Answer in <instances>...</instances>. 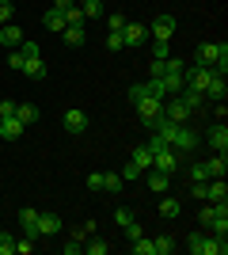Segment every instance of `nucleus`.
<instances>
[{"instance_id": "nucleus-1", "label": "nucleus", "mask_w": 228, "mask_h": 255, "mask_svg": "<svg viewBox=\"0 0 228 255\" xmlns=\"http://www.w3.org/2000/svg\"><path fill=\"white\" fill-rule=\"evenodd\" d=\"M186 252H190V255H225L228 252V240H225V236L190 233V236H186Z\"/></svg>"}, {"instance_id": "nucleus-2", "label": "nucleus", "mask_w": 228, "mask_h": 255, "mask_svg": "<svg viewBox=\"0 0 228 255\" xmlns=\"http://www.w3.org/2000/svg\"><path fill=\"white\" fill-rule=\"evenodd\" d=\"M133 111H137V118L152 129V126L163 118V99H160V96H145V99H137V103H133Z\"/></svg>"}, {"instance_id": "nucleus-3", "label": "nucleus", "mask_w": 228, "mask_h": 255, "mask_svg": "<svg viewBox=\"0 0 228 255\" xmlns=\"http://www.w3.org/2000/svg\"><path fill=\"white\" fill-rule=\"evenodd\" d=\"M217 61H228V46L225 42H202V46H198L194 65H209V69H213Z\"/></svg>"}, {"instance_id": "nucleus-4", "label": "nucleus", "mask_w": 228, "mask_h": 255, "mask_svg": "<svg viewBox=\"0 0 228 255\" xmlns=\"http://www.w3.org/2000/svg\"><path fill=\"white\" fill-rule=\"evenodd\" d=\"M171 149L179 152V156H183V152H194V149H198V133H194V126H190V122H183V126L175 129Z\"/></svg>"}, {"instance_id": "nucleus-5", "label": "nucleus", "mask_w": 228, "mask_h": 255, "mask_svg": "<svg viewBox=\"0 0 228 255\" xmlns=\"http://www.w3.org/2000/svg\"><path fill=\"white\" fill-rule=\"evenodd\" d=\"M163 118L183 126V122H190V107H186L179 96H167V99H163Z\"/></svg>"}, {"instance_id": "nucleus-6", "label": "nucleus", "mask_w": 228, "mask_h": 255, "mask_svg": "<svg viewBox=\"0 0 228 255\" xmlns=\"http://www.w3.org/2000/svg\"><path fill=\"white\" fill-rule=\"evenodd\" d=\"M145 38H149V27H145V23H126V27H122V42L130 46V50H137V46H145Z\"/></svg>"}, {"instance_id": "nucleus-7", "label": "nucleus", "mask_w": 228, "mask_h": 255, "mask_svg": "<svg viewBox=\"0 0 228 255\" xmlns=\"http://www.w3.org/2000/svg\"><path fill=\"white\" fill-rule=\"evenodd\" d=\"M149 34H152V38H163V42H167V38L175 34V15H167V11H163V15H156V19L149 23Z\"/></svg>"}, {"instance_id": "nucleus-8", "label": "nucleus", "mask_w": 228, "mask_h": 255, "mask_svg": "<svg viewBox=\"0 0 228 255\" xmlns=\"http://www.w3.org/2000/svg\"><path fill=\"white\" fill-rule=\"evenodd\" d=\"M141 179H145V187L156 191V194H167V187H171V175H167V171H156V168H149Z\"/></svg>"}, {"instance_id": "nucleus-9", "label": "nucleus", "mask_w": 228, "mask_h": 255, "mask_svg": "<svg viewBox=\"0 0 228 255\" xmlns=\"http://www.w3.org/2000/svg\"><path fill=\"white\" fill-rule=\"evenodd\" d=\"M15 217H19V229H23V236H34V240H38V210L23 206V210L15 213Z\"/></svg>"}, {"instance_id": "nucleus-10", "label": "nucleus", "mask_w": 228, "mask_h": 255, "mask_svg": "<svg viewBox=\"0 0 228 255\" xmlns=\"http://www.w3.org/2000/svg\"><path fill=\"white\" fill-rule=\"evenodd\" d=\"M65 129H69V133H84V129H87V111L69 107V111H65Z\"/></svg>"}, {"instance_id": "nucleus-11", "label": "nucleus", "mask_w": 228, "mask_h": 255, "mask_svg": "<svg viewBox=\"0 0 228 255\" xmlns=\"http://www.w3.org/2000/svg\"><path fill=\"white\" fill-rule=\"evenodd\" d=\"M206 137H209V145H213V152H228V126L225 122H213Z\"/></svg>"}, {"instance_id": "nucleus-12", "label": "nucleus", "mask_w": 228, "mask_h": 255, "mask_svg": "<svg viewBox=\"0 0 228 255\" xmlns=\"http://www.w3.org/2000/svg\"><path fill=\"white\" fill-rule=\"evenodd\" d=\"M23 133H27V126H23L15 115H11V118H0V137H4V141H19Z\"/></svg>"}, {"instance_id": "nucleus-13", "label": "nucleus", "mask_w": 228, "mask_h": 255, "mask_svg": "<svg viewBox=\"0 0 228 255\" xmlns=\"http://www.w3.org/2000/svg\"><path fill=\"white\" fill-rule=\"evenodd\" d=\"M61 229H65V221L57 213H38V236H57Z\"/></svg>"}, {"instance_id": "nucleus-14", "label": "nucleus", "mask_w": 228, "mask_h": 255, "mask_svg": "<svg viewBox=\"0 0 228 255\" xmlns=\"http://www.w3.org/2000/svg\"><path fill=\"white\" fill-rule=\"evenodd\" d=\"M202 96H206V99H213V103H221V99L228 96V80H225V76H217V73H213V80L206 84V92H202Z\"/></svg>"}, {"instance_id": "nucleus-15", "label": "nucleus", "mask_w": 228, "mask_h": 255, "mask_svg": "<svg viewBox=\"0 0 228 255\" xmlns=\"http://www.w3.org/2000/svg\"><path fill=\"white\" fill-rule=\"evenodd\" d=\"M23 76H27V80H46V61H42V53L23 61Z\"/></svg>"}, {"instance_id": "nucleus-16", "label": "nucleus", "mask_w": 228, "mask_h": 255, "mask_svg": "<svg viewBox=\"0 0 228 255\" xmlns=\"http://www.w3.org/2000/svg\"><path fill=\"white\" fill-rule=\"evenodd\" d=\"M206 202H228V183L225 179H209L206 183Z\"/></svg>"}, {"instance_id": "nucleus-17", "label": "nucleus", "mask_w": 228, "mask_h": 255, "mask_svg": "<svg viewBox=\"0 0 228 255\" xmlns=\"http://www.w3.org/2000/svg\"><path fill=\"white\" fill-rule=\"evenodd\" d=\"M160 88H163V99L179 96V92H183V73H163L160 76Z\"/></svg>"}, {"instance_id": "nucleus-18", "label": "nucleus", "mask_w": 228, "mask_h": 255, "mask_svg": "<svg viewBox=\"0 0 228 255\" xmlns=\"http://www.w3.org/2000/svg\"><path fill=\"white\" fill-rule=\"evenodd\" d=\"M206 168H209V179H225V175H228V156H225V152L209 156V160H206Z\"/></svg>"}, {"instance_id": "nucleus-19", "label": "nucleus", "mask_w": 228, "mask_h": 255, "mask_svg": "<svg viewBox=\"0 0 228 255\" xmlns=\"http://www.w3.org/2000/svg\"><path fill=\"white\" fill-rule=\"evenodd\" d=\"M61 38H65V46H69V50L84 46V42H87V31H84V23H80V27H65V31H61Z\"/></svg>"}, {"instance_id": "nucleus-20", "label": "nucleus", "mask_w": 228, "mask_h": 255, "mask_svg": "<svg viewBox=\"0 0 228 255\" xmlns=\"http://www.w3.org/2000/svg\"><path fill=\"white\" fill-rule=\"evenodd\" d=\"M0 42L8 46V50H15V46L23 42V31L15 27V23H4V27H0Z\"/></svg>"}, {"instance_id": "nucleus-21", "label": "nucleus", "mask_w": 228, "mask_h": 255, "mask_svg": "<svg viewBox=\"0 0 228 255\" xmlns=\"http://www.w3.org/2000/svg\"><path fill=\"white\" fill-rule=\"evenodd\" d=\"M179 213H183V202H179V198H167V194H163V198H160V217L175 221Z\"/></svg>"}, {"instance_id": "nucleus-22", "label": "nucleus", "mask_w": 228, "mask_h": 255, "mask_svg": "<svg viewBox=\"0 0 228 255\" xmlns=\"http://www.w3.org/2000/svg\"><path fill=\"white\" fill-rule=\"evenodd\" d=\"M84 252H87V255H107L110 244L103 240V236H91V233H87V236H84Z\"/></svg>"}, {"instance_id": "nucleus-23", "label": "nucleus", "mask_w": 228, "mask_h": 255, "mask_svg": "<svg viewBox=\"0 0 228 255\" xmlns=\"http://www.w3.org/2000/svg\"><path fill=\"white\" fill-rule=\"evenodd\" d=\"M15 118H19L23 126H34V122H38V107L34 103H19L15 107Z\"/></svg>"}, {"instance_id": "nucleus-24", "label": "nucleus", "mask_w": 228, "mask_h": 255, "mask_svg": "<svg viewBox=\"0 0 228 255\" xmlns=\"http://www.w3.org/2000/svg\"><path fill=\"white\" fill-rule=\"evenodd\" d=\"M179 99H183V103L190 107V115H194V111H202V107H206V96H202V92H190V88H183V92H179Z\"/></svg>"}, {"instance_id": "nucleus-25", "label": "nucleus", "mask_w": 228, "mask_h": 255, "mask_svg": "<svg viewBox=\"0 0 228 255\" xmlns=\"http://www.w3.org/2000/svg\"><path fill=\"white\" fill-rule=\"evenodd\" d=\"M130 160H133V164H137L141 171H149V168H152V149H149V145H137Z\"/></svg>"}, {"instance_id": "nucleus-26", "label": "nucleus", "mask_w": 228, "mask_h": 255, "mask_svg": "<svg viewBox=\"0 0 228 255\" xmlns=\"http://www.w3.org/2000/svg\"><path fill=\"white\" fill-rule=\"evenodd\" d=\"M122 187H126V179H122L118 171H103V191L107 194H118Z\"/></svg>"}, {"instance_id": "nucleus-27", "label": "nucleus", "mask_w": 228, "mask_h": 255, "mask_svg": "<svg viewBox=\"0 0 228 255\" xmlns=\"http://www.w3.org/2000/svg\"><path fill=\"white\" fill-rule=\"evenodd\" d=\"M42 23L50 27V31H65V11H57V8H50L42 15Z\"/></svg>"}, {"instance_id": "nucleus-28", "label": "nucleus", "mask_w": 228, "mask_h": 255, "mask_svg": "<svg viewBox=\"0 0 228 255\" xmlns=\"http://www.w3.org/2000/svg\"><path fill=\"white\" fill-rule=\"evenodd\" d=\"M175 252V236H156L152 240V255H171Z\"/></svg>"}, {"instance_id": "nucleus-29", "label": "nucleus", "mask_w": 228, "mask_h": 255, "mask_svg": "<svg viewBox=\"0 0 228 255\" xmlns=\"http://www.w3.org/2000/svg\"><path fill=\"white\" fill-rule=\"evenodd\" d=\"M80 11H84V19H99L103 15V0H87V4H80Z\"/></svg>"}, {"instance_id": "nucleus-30", "label": "nucleus", "mask_w": 228, "mask_h": 255, "mask_svg": "<svg viewBox=\"0 0 228 255\" xmlns=\"http://www.w3.org/2000/svg\"><path fill=\"white\" fill-rule=\"evenodd\" d=\"M186 175H190V183H206L209 179V168H206V164H190Z\"/></svg>"}, {"instance_id": "nucleus-31", "label": "nucleus", "mask_w": 228, "mask_h": 255, "mask_svg": "<svg viewBox=\"0 0 228 255\" xmlns=\"http://www.w3.org/2000/svg\"><path fill=\"white\" fill-rule=\"evenodd\" d=\"M80 23H87V19H84V11H80V4H73L65 11V27H80Z\"/></svg>"}, {"instance_id": "nucleus-32", "label": "nucleus", "mask_w": 228, "mask_h": 255, "mask_svg": "<svg viewBox=\"0 0 228 255\" xmlns=\"http://www.w3.org/2000/svg\"><path fill=\"white\" fill-rule=\"evenodd\" d=\"M130 252L133 255H152V240H149V236H137V240L130 244Z\"/></svg>"}, {"instance_id": "nucleus-33", "label": "nucleus", "mask_w": 228, "mask_h": 255, "mask_svg": "<svg viewBox=\"0 0 228 255\" xmlns=\"http://www.w3.org/2000/svg\"><path fill=\"white\" fill-rule=\"evenodd\" d=\"M152 57H156V61H163V57H171V46L163 42V38H152Z\"/></svg>"}, {"instance_id": "nucleus-34", "label": "nucleus", "mask_w": 228, "mask_h": 255, "mask_svg": "<svg viewBox=\"0 0 228 255\" xmlns=\"http://www.w3.org/2000/svg\"><path fill=\"white\" fill-rule=\"evenodd\" d=\"M118 175H122V179H126V183H137V179H141V175H145V171H141V168H137V164H133V160H130V164H126V168L118 171Z\"/></svg>"}, {"instance_id": "nucleus-35", "label": "nucleus", "mask_w": 228, "mask_h": 255, "mask_svg": "<svg viewBox=\"0 0 228 255\" xmlns=\"http://www.w3.org/2000/svg\"><path fill=\"white\" fill-rule=\"evenodd\" d=\"M11 19H15V4H11V0H0V27L11 23Z\"/></svg>"}, {"instance_id": "nucleus-36", "label": "nucleus", "mask_w": 228, "mask_h": 255, "mask_svg": "<svg viewBox=\"0 0 228 255\" xmlns=\"http://www.w3.org/2000/svg\"><path fill=\"white\" fill-rule=\"evenodd\" d=\"M0 255H15V236L0 233Z\"/></svg>"}, {"instance_id": "nucleus-37", "label": "nucleus", "mask_w": 228, "mask_h": 255, "mask_svg": "<svg viewBox=\"0 0 228 255\" xmlns=\"http://www.w3.org/2000/svg\"><path fill=\"white\" fill-rule=\"evenodd\" d=\"M107 50H110V53L126 50V42H122V31H110V34H107Z\"/></svg>"}, {"instance_id": "nucleus-38", "label": "nucleus", "mask_w": 228, "mask_h": 255, "mask_svg": "<svg viewBox=\"0 0 228 255\" xmlns=\"http://www.w3.org/2000/svg\"><path fill=\"white\" fill-rule=\"evenodd\" d=\"M122 27H126V15H122V11H110L107 15V31H122Z\"/></svg>"}, {"instance_id": "nucleus-39", "label": "nucleus", "mask_w": 228, "mask_h": 255, "mask_svg": "<svg viewBox=\"0 0 228 255\" xmlns=\"http://www.w3.org/2000/svg\"><path fill=\"white\" fill-rule=\"evenodd\" d=\"M114 221H118V229H126V225L137 221V217H133V210H126V206H122V210H114Z\"/></svg>"}, {"instance_id": "nucleus-40", "label": "nucleus", "mask_w": 228, "mask_h": 255, "mask_svg": "<svg viewBox=\"0 0 228 255\" xmlns=\"http://www.w3.org/2000/svg\"><path fill=\"white\" fill-rule=\"evenodd\" d=\"M15 252H19V255H31L34 252V236H19V240H15Z\"/></svg>"}, {"instance_id": "nucleus-41", "label": "nucleus", "mask_w": 228, "mask_h": 255, "mask_svg": "<svg viewBox=\"0 0 228 255\" xmlns=\"http://www.w3.org/2000/svg\"><path fill=\"white\" fill-rule=\"evenodd\" d=\"M183 69H186V61H179L175 53L167 57V61H163V73H183Z\"/></svg>"}, {"instance_id": "nucleus-42", "label": "nucleus", "mask_w": 228, "mask_h": 255, "mask_svg": "<svg viewBox=\"0 0 228 255\" xmlns=\"http://www.w3.org/2000/svg\"><path fill=\"white\" fill-rule=\"evenodd\" d=\"M23 61H27V57H23V53H19V46H15V50L8 53V65L15 69V73H23Z\"/></svg>"}, {"instance_id": "nucleus-43", "label": "nucleus", "mask_w": 228, "mask_h": 255, "mask_svg": "<svg viewBox=\"0 0 228 255\" xmlns=\"http://www.w3.org/2000/svg\"><path fill=\"white\" fill-rule=\"evenodd\" d=\"M122 233H126V240H130V244H133L137 236H145V229H141V225H137V221H130V225H126V229H122Z\"/></svg>"}, {"instance_id": "nucleus-44", "label": "nucleus", "mask_w": 228, "mask_h": 255, "mask_svg": "<svg viewBox=\"0 0 228 255\" xmlns=\"http://www.w3.org/2000/svg\"><path fill=\"white\" fill-rule=\"evenodd\" d=\"M206 183H190V198H194V202H206Z\"/></svg>"}, {"instance_id": "nucleus-45", "label": "nucleus", "mask_w": 228, "mask_h": 255, "mask_svg": "<svg viewBox=\"0 0 228 255\" xmlns=\"http://www.w3.org/2000/svg\"><path fill=\"white\" fill-rule=\"evenodd\" d=\"M15 107H19L15 99H0V118H11V115H15Z\"/></svg>"}, {"instance_id": "nucleus-46", "label": "nucleus", "mask_w": 228, "mask_h": 255, "mask_svg": "<svg viewBox=\"0 0 228 255\" xmlns=\"http://www.w3.org/2000/svg\"><path fill=\"white\" fill-rule=\"evenodd\" d=\"M149 92H145V84H130V103H137V99H145Z\"/></svg>"}, {"instance_id": "nucleus-47", "label": "nucleus", "mask_w": 228, "mask_h": 255, "mask_svg": "<svg viewBox=\"0 0 228 255\" xmlns=\"http://www.w3.org/2000/svg\"><path fill=\"white\" fill-rule=\"evenodd\" d=\"M87 187H91V191H103V171H91V175H87Z\"/></svg>"}, {"instance_id": "nucleus-48", "label": "nucleus", "mask_w": 228, "mask_h": 255, "mask_svg": "<svg viewBox=\"0 0 228 255\" xmlns=\"http://www.w3.org/2000/svg\"><path fill=\"white\" fill-rule=\"evenodd\" d=\"M163 61H167V57H163ZM163 61H156V57H152V61H149V73H152V76H163Z\"/></svg>"}, {"instance_id": "nucleus-49", "label": "nucleus", "mask_w": 228, "mask_h": 255, "mask_svg": "<svg viewBox=\"0 0 228 255\" xmlns=\"http://www.w3.org/2000/svg\"><path fill=\"white\" fill-rule=\"evenodd\" d=\"M80 252H84V244H76V240H69V244H65V255H80Z\"/></svg>"}, {"instance_id": "nucleus-50", "label": "nucleus", "mask_w": 228, "mask_h": 255, "mask_svg": "<svg viewBox=\"0 0 228 255\" xmlns=\"http://www.w3.org/2000/svg\"><path fill=\"white\" fill-rule=\"evenodd\" d=\"M73 4H76V0H54V8H57V11H69Z\"/></svg>"}, {"instance_id": "nucleus-51", "label": "nucleus", "mask_w": 228, "mask_h": 255, "mask_svg": "<svg viewBox=\"0 0 228 255\" xmlns=\"http://www.w3.org/2000/svg\"><path fill=\"white\" fill-rule=\"evenodd\" d=\"M0 50H4V42H0Z\"/></svg>"}, {"instance_id": "nucleus-52", "label": "nucleus", "mask_w": 228, "mask_h": 255, "mask_svg": "<svg viewBox=\"0 0 228 255\" xmlns=\"http://www.w3.org/2000/svg\"><path fill=\"white\" fill-rule=\"evenodd\" d=\"M80 4H87V0H80Z\"/></svg>"}]
</instances>
